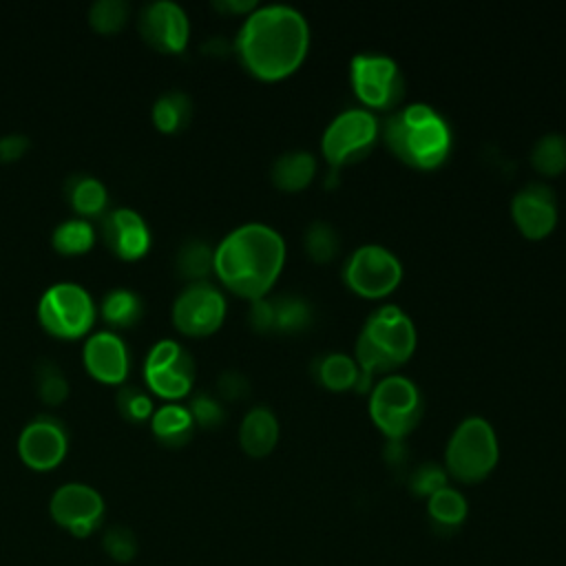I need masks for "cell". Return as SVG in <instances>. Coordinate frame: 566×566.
I'll return each instance as SVG.
<instances>
[{
  "instance_id": "1",
  "label": "cell",
  "mask_w": 566,
  "mask_h": 566,
  "mask_svg": "<svg viewBox=\"0 0 566 566\" xmlns=\"http://www.w3.org/2000/svg\"><path fill=\"white\" fill-rule=\"evenodd\" d=\"M310 46L305 15L283 2L256 4L239 27L234 49L243 66L261 80H281L298 69Z\"/></svg>"
},
{
  "instance_id": "2",
  "label": "cell",
  "mask_w": 566,
  "mask_h": 566,
  "mask_svg": "<svg viewBox=\"0 0 566 566\" xmlns=\"http://www.w3.org/2000/svg\"><path fill=\"white\" fill-rule=\"evenodd\" d=\"M285 263V241L281 232L261 221L232 228L214 245V274L226 287L261 298L270 292Z\"/></svg>"
},
{
  "instance_id": "3",
  "label": "cell",
  "mask_w": 566,
  "mask_h": 566,
  "mask_svg": "<svg viewBox=\"0 0 566 566\" xmlns=\"http://www.w3.org/2000/svg\"><path fill=\"white\" fill-rule=\"evenodd\" d=\"M382 139L398 159L424 170L440 166L453 144L449 122L427 102L396 108L382 122Z\"/></svg>"
},
{
  "instance_id": "4",
  "label": "cell",
  "mask_w": 566,
  "mask_h": 566,
  "mask_svg": "<svg viewBox=\"0 0 566 566\" xmlns=\"http://www.w3.org/2000/svg\"><path fill=\"white\" fill-rule=\"evenodd\" d=\"M416 325L405 310L394 303L376 307L363 323L356 338V363L360 367V387L365 389L369 376L391 371L402 365L416 349Z\"/></svg>"
},
{
  "instance_id": "5",
  "label": "cell",
  "mask_w": 566,
  "mask_h": 566,
  "mask_svg": "<svg viewBox=\"0 0 566 566\" xmlns=\"http://www.w3.org/2000/svg\"><path fill=\"white\" fill-rule=\"evenodd\" d=\"M500 447L493 424L482 416L462 418L444 449L447 471L460 482H480L497 464Z\"/></svg>"
},
{
  "instance_id": "6",
  "label": "cell",
  "mask_w": 566,
  "mask_h": 566,
  "mask_svg": "<svg viewBox=\"0 0 566 566\" xmlns=\"http://www.w3.org/2000/svg\"><path fill=\"white\" fill-rule=\"evenodd\" d=\"M369 413L376 427L391 440L405 438L422 416L418 385L402 374H385L371 389Z\"/></svg>"
},
{
  "instance_id": "7",
  "label": "cell",
  "mask_w": 566,
  "mask_h": 566,
  "mask_svg": "<svg viewBox=\"0 0 566 566\" xmlns=\"http://www.w3.org/2000/svg\"><path fill=\"white\" fill-rule=\"evenodd\" d=\"M38 318L53 336L80 338L95 321V303L86 287L73 281H62L46 287L40 296Z\"/></svg>"
},
{
  "instance_id": "8",
  "label": "cell",
  "mask_w": 566,
  "mask_h": 566,
  "mask_svg": "<svg viewBox=\"0 0 566 566\" xmlns=\"http://www.w3.org/2000/svg\"><path fill=\"white\" fill-rule=\"evenodd\" d=\"M378 133V117L369 108L352 106L340 111L327 124L321 137V150L334 168L354 164L374 148Z\"/></svg>"
},
{
  "instance_id": "9",
  "label": "cell",
  "mask_w": 566,
  "mask_h": 566,
  "mask_svg": "<svg viewBox=\"0 0 566 566\" xmlns=\"http://www.w3.org/2000/svg\"><path fill=\"white\" fill-rule=\"evenodd\" d=\"M349 80L358 99L371 108H391L405 93L402 71L387 53H356L349 62Z\"/></svg>"
},
{
  "instance_id": "10",
  "label": "cell",
  "mask_w": 566,
  "mask_h": 566,
  "mask_svg": "<svg viewBox=\"0 0 566 566\" xmlns=\"http://www.w3.org/2000/svg\"><path fill=\"white\" fill-rule=\"evenodd\" d=\"M343 279L354 292L378 298L398 287L402 261L380 243H363L349 252L343 265Z\"/></svg>"
},
{
  "instance_id": "11",
  "label": "cell",
  "mask_w": 566,
  "mask_h": 566,
  "mask_svg": "<svg viewBox=\"0 0 566 566\" xmlns=\"http://www.w3.org/2000/svg\"><path fill=\"white\" fill-rule=\"evenodd\" d=\"M223 318L226 296L208 279L186 283L172 301V323L181 334L208 336L219 329Z\"/></svg>"
},
{
  "instance_id": "12",
  "label": "cell",
  "mask_w": 566,
  "mask_h": 566,
  "mask_svg": "<svg viewBox=\"0 0 566 566\" xmlns=\"http://www.w3.org/2000/svg\"><path fill=\"white\" fill-rule=\"evenodd\" d=\"M195 358L190 352L172 340H157L144 360L146 385L164 398H181L192 389L195 382Z\"/></svg>"
},
{
  "instance_id": "13",
  "label": "cell",
  "mask_w": 566,
  "mask_h": 566,
  "mask_svg": "<svg viewBox=\"0 0 566 566\" xmlns=\"http://www.w3.org/2000/svg\"><path fill=\"white\" fill-rule=\"evenodd\" d=\"M69 449V431L55 416L40 413L29 420L18 438V453L22 462L35 471L57 467Z\"/></svg>"
},
{
  "instance_id": "14",
  "label": "cell",
  "mask_w": 566,
  "mask_h": 566,
  "mask_svg": "<svg viewBox=\"0 0 566 566\" xmlns=\"http://www.w3.org/2000/svg\"><path fill=\"white\" fill-rule=\"evenodd\" d=\"M142 38L161 53H181L190 38V22L181 4L172 0L146 2L137 13Z\"/></svg>"
},
{
  "instance_id": "15",
  "label": "cell",
  "mask_w": 566,
  "mask_h": 566,
  "mask_svg": "<svg viewBox=\"0 0 566 566\" xmlns=\"http://www.w3.org/2000/svg\"><path fill=\"white\" fill-rule=\"evenodd\" d=\"M49 509L60 526L77 537H84L99 526L104 515V500L93 486L69 482L53 493Z\"/></svg>"
},
{
  "instance_id": "16",
  "label": "cell",
  "mask_w": 566,
  "mask_h": 566,
  "mask_svg": "<svg viewBox=\"0 0 566 566\" xmlns=\"http://www.w3.org/2000/svg\"><path fill=\"white\" fill-rule=\"evenodd\" d=\"M511 214L531 239L546 237L557 223V197L544 181H528L511 199Z\"/></svg>"
},
{
  "instance_id": "17",
  "label": "cell",
  "mask_w": 566,
  "mask_h": 566,
  "mask_svg": "<svg viewBox=\"0 0 566 566\" xmlns=\"http://www.w3.org/2000/svg\"><path fill=\"white\" fill-rule=\"evenodd\" d=\"M102 239L106 248L124 259L135 261L150 248V230L146 219L133 208H113L102 217Z\"/></svg>"
},
{
  "instance_id": "18",
  "label": "cell",
  "mask_w": 566,
  "mask_h": 566,
  "mask_svg": "<svg viewBox=\"0 0 566 566\" xmlns=\"http://www.w3.org/2000/svg\"><path fill=\"white\" fill-rule=\"evenodd\" d=\"M82 360L86 371L108 385H119L128 376L130 354L119 334L102 329L91 334L82 347Z\"/></svg>"
},
{
  "instance_id": "19",
  "label": "cell",
  "mask_w": 566,
  "mask_h": 566,
  "mask_svg": "<svg viewBox=\"0 0 566 566\" xmlns=\"http://www.w3.org/2000/svg\"><path fill=\"white\" fill-rule=\"evenodd\" d=\"M279 440V418L268 405H256L245 411L239 427V442L248 455H268Z\"/></svg>"
},
{
  "instance_id": "20",
  "label": "cell",
  "mask_w": 566,
  "mask_h": 566,
  "mask_svg": "<svg viewBox=\"0 0 566 566\" xmlns=\"http://www.w3.org/2000/svg\"><path fill=\"white\" fill-rule=\"evenodd\" d=\"M316 175V157L310 150L294 148L281 153L270 168V177L274 186L281 190H303Z\"/></svg>"
},
{
  "instance_id": "21",
  "label": "cell",
  "mask_w": 566,
  "mask_h": 566,
  "mask_svg": "<svg viewBox=\"0 0 566 566\" xmlns=\"http://www.w3.org/2000/svg\"><path fill=\"white\" fill-rule=\"evenodd\" d=\"M64 195H66V201L71 203V208L84 219L99 217L106 212L108 190L93 175H86V172L69 175L64 181Z\"/></svg>"
},
{
  "instance_id": "22",
  "label": "cell",
  "mask_w": 566,
  "mask_h": 566,
  "mask_svg": "<svg viewBox=\"0 0 566 566\" xmlns=\"http://www.w3.org/2000/svg\"><path fill=\"white\" fill-rule=\"evenodd\" d=\"M150 429L159 442L168 447H179L190 440L195 431V418L186 405L166 402L153 411Z\"/></svg>"
},
{
  "instance_id": "23",
  "label": "cell",
  "mask_w": 566,
  "mask_h": 566,
  "mask_svg": "<svg viewBox=\"0 0 566 566\" xmlns=\"http://www.w3.org/2000/svg\"><path fill=\"white\" fill-rule=\"evenodd\" d=\"M314 374L327 389L343 391L349 387H360V367L356 358L343 352H327L318 356L314 365Z\"/></svg>"
},
{
  "instance_id": "24",
  "label": "cell",
  "mask_w": 566,
  "mask_h": 566,
  "mask_svg": "<svg viewBox=\"0 0 566 566\" xmlns=\"http://www.w3.org/2000/svg\"><path fill=\"white\" fill-rule=\"evenodd\" d=\"M175 270L179 272L181 279L188 283L192 281H206V276L214 270V248L199 239L190 237L186 239L175 254Z\"/></svg>"
},
{
  "instance_id": "25",
  "label": "cell",
  "mask_w": 566,
  "mask_h": 566,
  "mask_svg": "<svg viewBox=\"0 0 566 566\" xmlns=\"http://www.w3.org/2000/svg\"><path fill=\"white\" fill-rule=\"evenodd\" d=\"M150 115H153V124L161 133H177L186 128L192 117V99L188 93L179 88L166 91L153 102Z\"/></svg>"
},
{
  "instance_id": "26",
  "label": "cell",
  "mask_w": 566,
  "mask_h": 566,
  "mask_svg": "<svg viewBox=\"0 0 566 566\" xmlns=\"http://www.w3.org/2000/svg\"><path fill=\"white\" fill-rule=\"evenodd\" d=\"M99 312L113 327H133L144 314V298L130 287H113L102 296Z\"/></svg>"
},
{
  "instance_id": "27",
  "label": "cell",
  "mask_w": 566,
  "mask_h": 566,
  "mask_svg": "<svg viewBox=\"0 0 566 566\" xmlns=\"http://www.w3.org/2000/svg\"><path fill=\"white\" fill-rule=\"evenodd\" d=\"M51 243L60 254H82L95 243V228L84 217H69L53 228Z\"/></svg>"
},
{
  "instance_id": "28",
  "label": "cell",
  "mask_w": 566,
  "mask_h": 566,
  "mask_svg": "<svg viewBox=\"0 0 566 566\" xmlns=\"http://www.w3.org/2000/svg\"><path fill=\"white\" fill-rule=\"evenodd\" d=\"M531 164L537 172L553 177L566 168V135L546 133L542 135L531 150Z\"/></svg>"
},
{
  "instance_id": "29",
  "label": "cell",
  "mask_w": 566,
  "mask_h": 566,
  "mask_svg": "<svg viewBox=\"0 0 566 566\" xmlns=\"http://www.w3.org/2000/svg\"><path fill=\"white\" fill-rule=\"evenodd\" d=\"M427 511H429V517L436 524L453 528V526H460L464 522L469 506H467L464 495L458 489L444 486V489L436 491L433 495H429Z\"/></svg>"
},
{
  "instance_id": "30",
  "label": "cell",
  "mask_w": 566,
  "mask_h": 566,
  "mask_svg": "<svg viewBox=\"0 0 566 566\" xmlns=\"http://www.w3.org/2000/svg\"><path fill=\"white\" fill-rule=\"evenodd\" d=\"M35 376V391L42 402L46 405H60L69 396V380L62 371V367L51 358H40L33 369Z\"/></svg>"
},
{
  "instance_id": "31",
  "label": "cell",
  "mask_w": 566,
  "mask_h": 566,
  "mask_svg": "<svg viewBox=\"0 0 566 566\" xmlns=\"http://www.w3.org/2000/svg\"><path fill=\"white\" fill-rule=\"evenodd\" d=\"M305 250L310 254L312 261L316 263H325L332 261L340 248V237L336 232V228L329 221L316 219L305 228V237H303Z\"/></svg>"
},
{
  "instance_id": "32",
  "label": "cell",
  "mask_w": 566,
  "mask_h": 566,
  "mask_svg": "<svg viewBox=\"0 0 566 566\" xmlns=\"http://www.w3.org/2000/svg\"><path fill=\"white\" fill-rule=\"evenodd\" d=\"M272 312V329L296 332L310 323V305L301 296H276L268 298Z\"/></svg>"
},
{
  "instance_id": "33",
  "label": "cell",
  "mask_w": 566,
  "mask_h": 566,
  "mask_svg": "<svg viewBox=\"0 0 566 566\" xmlns=\"http://www.w3.org/2000/svg\"><path fill=\"white\" fill-rule=\"evenodd\" d=\"M130 15V7L124 0H95L88 7V22L95 31L111 35L117 33Z\"/></svg>"
},
{
  "instance_id": "34",
  "label": "cell",
  "mask_w": 566,
  "mask_h": 566,
  "mask_svg": "<svg viewBox=\"0 0 566 566\" xmlns=\"http://www.w3.org/2000/svg\"><path fill=\"white\" fill-rule=\"evenodd\" d=\"M115 405H117V411L130 422H142L150 418L155 411L150 396L137 385H122L115 394Z\"/></svg>"
},
{
  "instance_id": "35",
  "label": "cell",
  "mask_w": 566,
  "mask_h": 566,
  "mask_svg": "<svg viewBox=\"0 0 566 566\" xmlns=\"http://www.w3.org/2000/svg\"><path fill=\"white\" fill-rule=\"evenodd\" d=\"M188 409H190L195 422L201 424V427H217L226 418L221 400L217 396H212L210 391H197L190 398Z\"/></svg>"
},
{
  "instance_id": "36",
  "label": "cell",
  "mask_w": 566,
  "mask_h": 566,
  "mask_svg": "<svg viewBox=\"0 0 566 566\" xmlns=\"http://www.w3.org/2000/svg\"><path fill=\"white\" fill-rule=\"evenodd\" d=\"M447 486V471H442L438 464H422L416 469L411 478V489L418 495H433L436 491Z\"/></svg>"
},
{
  "instance_id": "37",
  "label": "cell",
  "mask_w": 566,
  "mask_h": 566,
  "mask_svg": "<svg viewBox=\"0 0 566 566\" xmlns=\"http://www.w3.org/2000/svg\"><path fill=\"white\" fill-rule=\"evenodd\" d=\"M104 548L113 555V559H117V562H128V559L135 555L137 544H135V537H133V533H130L128 528L115 526V528H111V531L106 533V537H104Z\"/></svg>"
},
{
  "instance_id": "38",
  "label": "cell",
  "mask_w": 566,
  "mask_h": 566,
  "mask_svg": "<svg viewBox=\"0 0 566 566\" xmlns=\"http://www.w3.org/2000/svg\"><path fill=\"white\" fill-rule=\"evenodd\" d=\"M217 389L223 398L228 400H237V398H243L248 391H250V382L248 378L237 371V369H226L219 378H217Z\"/></svg>"
},
{
  "instance_id": "39",
  "label": "cell",
  "mask_w": 566,
  "mask_h": 566,
  "mask_svg": "<svg viewBox=\"0 0 566 566\" xmlns=\"http://www.w3.org/2000/svg\"><path fill=\"white\" fill-rule=\"evenodd\" d=\"M31 146V139L24 133H9L0 137V161L9 164L20 159Z\"/></svg>"
},
{
  "instance_id": "40",
  "label": "cell",
  "mask_w": 566,
  "mask_h": 566,
  "mask_svg": "<svg viewBox=\"0 0 566 566\" xmlns=\"http://www.w3.org/2000/svg\"><path fill=\"white\" fill-rule=\"evenodd\" d=\"M214 7L217 9H221V11H232V13H241V11H252V9H256V2L254 0H217L214 2Z\"/></svg>"
}]
</instances>
